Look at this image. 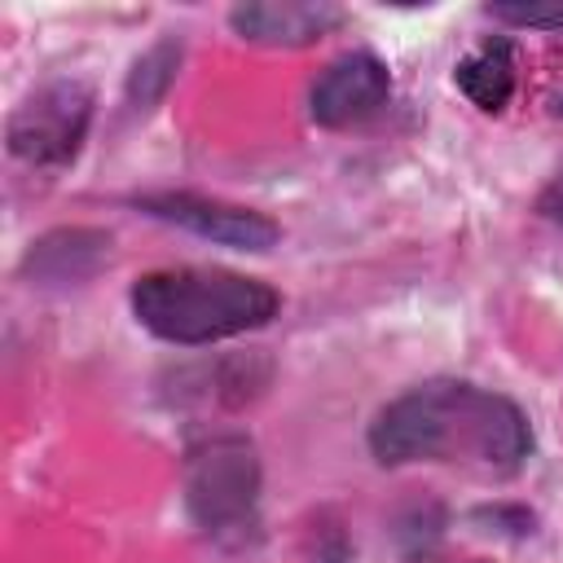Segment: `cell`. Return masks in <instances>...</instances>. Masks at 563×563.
I'll list each match as a JSON object with an SVG mask.
<instances>
[{
	"mask_svg": "<svg viewBox=\"0 0 563 563\" xmlns=\"http://www.w3.org/2000/svg\"><path fill=\"white\" fill-rule=\"evenodd\" d=\"M145 207L163 220H176L211 242L224 246H242V251H264L277 242V224L242 211V207H224V202H207V198H189V194H167V198H145Z\"/></svg>",
	"mask_w": 563,
	"mask_h": 563,
	"instance_id": "8992f818",
	"label": "cell"
},
{
	"mask_svg": "<svg viewBox=\"0 0 563 563\" xmlns=\"http://www.w3.org/2000/svg\"><path fill=\"white\" fill-rule=\"evenodd\" d=\"M383 97H387L383 62L369 53H352V57H339L312 88V119L325 128H347V123H361L365 114H374L383 106Z\"/></svg>",
	"mask_w": 563,
	"mask_h": 563,
	"instance_id": "5b68a950",
	"label": "cell"
},
{
	"mask_svg": "<svg viewBox=\"0 0 563 563\" xmlns=\"http://www.w3.org/2000/svg\"><path fill=\"white\" fill-rule=\"evenodd\" d=\"M132 308L158 339L207 343L264 325L277 308V295L264 282L224 268H167L136 282Z\"/></svg>",
	"mask_w": 563,
	"mask_h": 563,
	"instance_id": "7a4b0ae2",
	"label": "cell"
},
{
	"mask_svg": "<svg viewBox=\"0 0 563 563\" xmlns=\"http://www.w3.org/2000/svg\"><path fill=\"white\" fill-rule=\"evenodd\" d=\"M457 84H462V92H466L479 110H501L506 97H510V84H515L510 53H506L501 44H488V48L471 53V57L457 66Z\"/></svg>",
	"mask_w": 563,
	"mask_h": 563,
	"instance_id": "ba28073f",
	"label": "cell"
},
{
	"mask_svg": "<svg viewBox=\"0 0 563 563\" xmlns=\"http://www.w3.org/2000/svg\"><path fill=\"white\" fill-rule=\"evenodd\" d=\"M374 453L383 462H475L484 471H510L528 453L523 413L466 383H431L383 409L374 422Z\"/></svg>",
	"mask_w": 563,
	"mask_h": 563,
	"instance_id": "6da1fadb",
	"label": "cell"
},
{
	"mask_svg": "<svg viewBox=\"0 0 563 563\" xmlns=\"http://www.w3.org/2000/svg\"><path fill=\"white\" fill-rule=\"evenodd\" d=\"M339 22L334 4H242L233 9V26L246 40L264 44H308Z\"/></svg>",
	"mask_w": 563,
	"mask_h": 563,
	"instance_id": "52a82bcc",
	"label": "cell"
},
{
	"mask_svg": "<svg viewBox=\"0 0 563 563\" xmlns=\"http://www.w3.org/2000/svg\"><path fill=\"white\" fill-rule=\"evenodd\" d=\"M559 114H563V101H559Z\"/></svg>",
	"mask_w": 563,
	"mask_h": 563,
	"instance_id": "8fae6325",
	"label": "cell"
},
{
	"mask_svg": "<svg viewBox=\"0 0 563 563\" xmlns=\"http://www.w3.org/2000/svg\"><path fill=\"white\" fill-rule=\"evenodd\" d=\"M251 497H255V462L246 444L211 440V449H202L189 462V501L198 519L207 523L233 519L251 506Z\"/></svg>",
	"mask_w": 563,
	"mask_h": 563,
	"instance_id": "277c9868",
	"label": "cell"
},
{
	"mask_svg": "<svg viewBox=\"0 0 563 563\" xmlns=\"http://www.w3.org/2000/svg\"><path fill=\"white\" fill-rule=\"evenodd\" d=\"M493 18L519 22V26H563V0L550 4H493Z\"/></svg>",
	"mask_w": 563,
	"mask_h": 563,
	"instance_id": "9c48e42d",
	"label": "cell"
},
{
	"mask_svg": "<svg viewBox=\"0 0 563 563\" xmlns=\"http://www.w3.org/2000/svg\"><path fill=\"white\" fill-rule=\"evenodd\" d=\"M88 123V92L79 84H48L40 88L9 128V141L31 163H66Z\"/></svg>",
	"mask_w": 563,
	"mask_h": 563,
	"instance_id": "3957f363",
	"label": "cell"
},
{
	"mask_svg": "<svg viewBox=\"0 0 563 563\" xmlns=\"http://www.w3.org/2000/svg\"><path fill=\"white\" fill-rule=\"evenodd\" d=\"M545 211H550V216L563 224V172H559V176H554V185L545 189Z\"/></svg>",
	"mask_w": 563,
	"mask_h": 563,
	"instance_id": "30bf717a",
	"label": "cell"
}]
</instances>
